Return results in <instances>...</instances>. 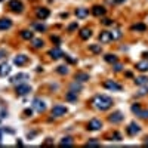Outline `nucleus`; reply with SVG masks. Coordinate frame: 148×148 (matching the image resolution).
<instances>
[{
  "label": "nucleus",
  "instance_id": "f257e3e1",
  "mask_svg": "<svg viewBox=\"0 0 148 148\" xmlns=\"http://www.w3.org/2000/svg\"><path fill=\"white\" fill-rule=\"evenodd\" d=\"M92 104L95 105V108H98L101 111H107L113 105V99L110 96H107V95H96L92 99Z\"/></svg>",
  "mask_w": 148,
  "mask_h": 148
},
{
  "label": "nucleus",
  "instance_id": "f03ea898",
  "mask_svg": "<svg viewBox=\"0 0 148 148\" xmlns=\"http://www.w3.org/2000/svg\"><path fill=\"white\" fill-rule=\"evenodd\" d=\"M31 92V86L27 84V83H21L16 86V93L19 95V96H24V95H27Z\"/></svg>",
  "mask_w": 148,
  "mask_h": 148
},
{
  "label": "nucleus",
  "instance_id": "7ed1b4c3",
  "mask_svg": "<svg viewBox=\"0 0 148 148\" xmlns=\"http://www.w3.org/2000/svg\"><path fill=\"white\" fill-rule=\"evenodd\" d=\"M9 9L13 11V12H22L24 5H22L21 0H11L9 2Z\"/></svg>",
  "mask_w": 148,
  "mask_h": 148
},
{
  "label": "nucleus",
  "instance_id": "20e7f679",
  "mask_svg": "<svg viewBox=\"0 0 148 148\" xmlns=\"http://www.w3.org/2000/svg\"><path fill=\"white\" fill-rule=\"evenodd\" d=\"M25 80H28V74L19 73V74H16V76L12 77V79H11V83H13V84H21V83H24Z\"/></svg>",
  "mask_w": 148,
  "mask_h": 148
},
{
  "label": "nucleus",
  "instance_id": "39448f33",
  "mask_svg": "<svg viewBox=\"0 0 148 148\" xmlns=\"http://www.w3.org/2000/svg\"><path fill=\"white\" fill-rule=\"evenodd\" d=\"M65 113H67V108L64 105H55L52 108V116L54 117H62L65 116Z\"/></svg>",
  "mask_w": 148,
  "mask_h": 148
},
{
  "label": "nucleus",
  "instance_id": "423d86ee",
  "mask_svg": "<svg viewBox=\"0 0 148 148\" xmlns=\"http://www.w3.org/2000/svg\"><path fill=\"white\" fill-rule=\"evenodd\" d=\"M132 113H135L136 116H139L141 119H148V110H142L139 105H132Z\"/></svg>",
  "mask_w": 148,
  "mask_h": 148
},
{
  "label": "nucleus",
  "instance_id": "0eeeda50",
  "mask_svg": "<svg viewBox=\"0 0 148 148\" xmlns=\"http://www.w3.org/2000/svg\"><path fill=\"white\" fill-rule=\"evenodd\" d=\"M33 108H34V110H36L37 113H43V111H45V110H46V104H45V102H43L42 99H39V98H36V99H34V101H33Z\"/></svg>",
  "mask_w": 148,
  "mask_h": 148
},
{
  "label": "nucleus",
  "instance_id": "6e6552de",
  "mask_svg": "<svg viewBox=\"0 0 148 148\" xmlns=\"http://www.w3.org/2000/svg\"><path fill=\"white\" fill-rule=\"evenodd\" d=\"M104 86H105L107 89H110V90H116V92H120L121 89V84H119V83H116L114 80H107L105 83H104Z\"/></svg>",
  "mask_w": 148,
  "mask_h": 148
},
{
  "label": "nucleus",
  "instance_id": "1a4fd4ad",
  "mask_svg": "<svg viewBox=\"0 0 148 148\" xmlns=\"http://www.w3.org/2000/svg\"><path fill=\"white\" fill-rule=\"evenodd\" d=\"M49 56H50L52 59H59V58H62V56H64V52L56 46V48H54V49H50V50H49Z\"/></svg>",
  "mask_w": 148,
  "mask_h": 148
},
{
  "label": "nucleus",
  "instance_id": "9d476101",
  "mask_svg": "<svg viewBox=\"0 0 148 148\" xmlns=\"http://www.w3.org/2000/svg\"><path fill=\"white\" fill-rule=\"evenodd\" d=\"M102 127V121L98 120V119H92L89 121V125H88V129L89 130H99Z\"/></svg>",
  "mask_w": 148,
  "mask_h": 148
},
{
  "label": "nucleus",
  "instance_id": "9b49d317",
  "mask_svg": "<svg viewBox=\"0 0 148 148\" xmlns=\"http://www.w3.org/2000/svg\"><path fill=\"white\" fill-rule=\"evenodd\" d=\"M36 15H37L39 19H46L48 16L50 15V12H49L48 7H39V9L36 11Z\"/></svg>",
  "mask_w": 148,
  "mask_h": 148
},
{
  "label": "nucleus",
  "instance_id": "f8f14e48",
  "mask_svg": "<svg viewBox=\"0 0 148 148\" xmlns=\"http://www.w3.org/2000/svg\"><path fill=\"white\" fill-rule=\"evenodd\" d=\"M123 119H125V116L121 114L120 111H116V113H113V114L110 116V121L111 123H120V121H123Z\"/></svg>",
  "mask_w": 148,
  "mask_h": 148
},
{
  "label": "nucleus",
  "instance_id": "ddd939ff",
  "mask_svg": "<svg viewBox=\"0 0 148 148\" xmlns=\"http://www.w3.org/2000/svg\"><path fill=\"white\" fill-rule=\"evenodd\" d=\"M105 12H107V9H105L104 6L96 5V6L92 7V13H93L95 16H104V15H105Z\"/></svg>",
  "mask_w": 148,
  "mask_h": 148
},
{
  "label": "nucleus",
  "instance_id": "4468645a",
  "mask_svg": "<svg viewBox=\"0 0 148 148\" xmlns=\"http://www.w3.org/2000/svg\"><path fill=\"white\" fill-rule=\"evenodd\" d=\"M141 132V127H139L136 123H130L129 126H127V133L130 135V136H135L136 133H139Z\"/></svg>",
  "mask_w": 148,
  "mask_h": 148
},
{
  "label": "nucleus",
  "instance_id": "2eb2a0df",
  "mask_svg": "<svg viewBox=\"0 0 148 148\" xmlns=\"http://www.w3.org/2000/svg\"><path fill=\"white\" fill-rule=\"evenodd\" d=\"M13 62L18 65V67H21V65H25L28 62V56H25V55H18V56H15V59H13Z\"/></svg>",
  "mask_w": 148,
  "mask_h": 148
},
{
  "label": "nucleus",
  "instance_id": "dca6fc26",
  "mask_svg": "<svg viewBox=\"0 0 148 148\" xmlns=\"http://www.w3.org/2000/svg\"><path fill=\"white\" fill-rule=\"evenodd\" d=\"M99 40H101V43H108V42H111V40H113L111 33H110V31H101Z\"/></svg>",
  "mask_w": 148,
  "mask_h": 148
},
{
  "label": "nucleus",
  "instance_id": "f3484780",
  "mask_svg": "<svg viewBox=\"0 0 148 148\" xmlns=\"http://www.w3.org/2000/svg\"><path fill=\"white\" fill-rule=\"evenodd\" d=\"M12 27V21L9 18H2L0 19V30H9Z\"/></svg>",
  "mask_w": 148,
  "mask_h": 148
},
{
  "label": "nucleus",
  "instance_id": "a211bd4d",
  "mask_svg": "<svg viewBox=\"0 0 148 148\" xmlns=\"http://www.w3.org/2000/svg\"><path fill=\"white\" fill-rule=\"evenodd\" d=\"M76 16L77 18H80V19H83V18H86L88 16V13H89V11L88 9H84V7H79V9H76Z\"/></svg>",
  "mask_w": 148,
  "mask_h": 148
},
{
  "label": "nucleus",
  "instance_id": "6ab92c4d",
  "mask_svg": "<svg viewBox=\"0 0 148 148\" xmlns=\"http://www.w3.org/2000/svg\"><path fill=\"white\" fill-rule=\"evenodd\" d=\"M11 73V65L9 64H0V76L5 77Z\"/></svg>",
  "mask_w": 148,
  "mask_h": 148
},
{
  "label": "nucleus",
  "instance_id": "aec40b11",
  "mask_svg": "<svg viewBox=\"0 0 148 148\" xmlns=\"http://www.w3.org/2000/svg\"><path fill=\"white\" fill-rule=\"evenodd\" d=\"M136 70H139V71H148V59H144L141 62H138Z\"/></svg>",
  "mask_w": 148,
  "mask_h": 148
},
{
  "label": "nucleus",
  "instance_id": "412c9836",
  "mask_svg": "<svg viewBox=\"0 0 148 148\" xmlns=\"http://www.w3.org/2000/svg\"><path fill=\"white\" fill-rule=\"evenodd\" d=\"M90 36H92V30H90V28H82V30H80V37H82L83 40H88Z\"/></svg>",
  "mask_w": 148,
  "mask_h": 148
},
{
  "label": "nucleus",
  "instance_id": "4be33fe9",
  "mask_svg": "<svg viewBox=\"0 0 148 148\" xmlns=\"http://www.w3.org/2000/svg\"><path fill=\"white\" fill-rule=\"evenodd\" d=\"M76 80L80 82V83H84V82L89 80V74H86V73H77L76 74Z\"/></svg>",
  "mask_w": 148,
  "mask_h": 148
},
{
  "label": "nucleus",
  "instance_id": "5701e85b",
  "mask_svg": "<svg viewBox=\"0 0 148 148\" xmlns=\"http://www.w3.org/2000/svg\"><path fill=\"white\" fill-rule=\"evenodd\" d=\"M21 37H22L24 40H33V39H34L33 33H31L30 30H22V31H21Z\"/></svg>",
  "mask_w": 148,
  "mask_h": 148
},
{
  "label": "nucleus",
  "instance_id": "b1692460",
  "mask_svg": "<svg viewBox=\"0 0 148 148\" xmlns=\"http://www.w3.org/2000/svg\"><path fill=\"white\" fill-rule=\"evenodd\" d=\"M132 31H145L147 30V25L145 24H142V22H139V24H135V25H132V28H130Z\"/></svg>",
  "mask_w": 148,
  "mask_h": 148
},
{
  "label": "nucleus",
  "instance_id": "393cba45",
  "mask_svg": "<svg viewBox=\"0 0 148 148\" xmlns=\"http://www.w3.org/2000/svg\"><path fill=\"white\" fill-rule=\"evenodd\" d=\"M65 99H67V101H70V102H74V101H77V92H74V90H70V92L65 95Z\"/></svg>",
  "mask_w": 148,
  "mask_h": 148
},
{
  "label": "nucleus",
  "instance_id": "a878e982",
  "mask_svg": "<svg viewBox=\"0 0 148 148\" xmlns=\"http://www.w3.org/2000/svg\"><path fill=\"white\" fill-rule=\"evenodd\" d=\"M70 90H74V92H80V90H82V84H80V82L74 80L71 84H70Z\"/></svg>",
  "mask_w": 148,
  "mask_h": 148
},
{
  "label": "nucleus",
  "instance_id": "bb28decb",
  "mask_svg": "<svg viewBox=\"0 0 148 148\" xmlns=\"http://www.w3.org/2000/svg\"><path fill=\"white\" fill-rule=\"evenodd\" d=\"M110 33H111V37H113V40H119V39H121V36H123V33H121L119 28L113 30V31H110Z\"/></svg>",
  "mask_w": 148,
  "mask_h": 148
},
{
  "label": "nucleus",
  "instance_id": "cd10ccee",
  "mask_svg": "<svg viewBox=\"0 0 148 148\" xmlns=\"http://www.w3.org/2000/svg\"><path fill=\"white\" fill-rule=\"evenodd\" d=\"M104 58H105V61H107L108 64H116V62H117V56L113 55V54H107Z\"/></svg>",
  "mask_w": 148,
  "mask_h": 148
},
{
  "label": "nucleus",
  "instance_id": "c85d7f7f",
  "mask_svg": "<svg viewBox=\"0 0 148 148\" xmlns=\"http://www.w3.org/2000/svg\"><path fill=\"white\" fill-rule=\"evenodd\" d=\"M135 82H136V84H139V86H145V84H148V77H144V76L136 77Z\"/></svg>",
  "mask_w": 148,
  "mask_h": 148
},
{
  "label": "nucleus",
  "instance_id": "c756f323",
  "mask_svg": "<svg viewBox=\"0 0 148 148\" xmlns=\"http://www.w3.org/2000/svg\"><path fill=\"white\" fill-rule=\"evenodd\" d=\"M89 50L92 52V54H101L102 48H101V45H90V46H89Z\"/></svg>",
  "mask_w": 148,
  "mask_h": 148
},
{
  "label": "nucleus",
  "instance_id": "7c9ffc66",
  "mask_svg": "<svg viewBox=\"0 0 148 148\" xmlns=\"http://www.w3.org/2000/svg\"><path fill=\"white\" fill-rule=\"evenodd\" d=\"M43 45H45V43H43V40H42V39H33V46L36 48V49L43 48Z\"/></svg>",
  "mask_w": 148,
  "mask_h": 148
},
{
  "label": "nucleus",
  "instance_id": "2f4dec72",
  "mask_svg": "<svg viewBox=\"0 0 148 148\" xmlns=\"http://www.w3.org/2000/svg\"><path fill=\"white\" fill-rule=\"evenodd\" d=\"M33 27L36 28L37 31H40V33H42V31H46V25H45V24H37V22H36V24H33Z\"/></svg>",
  "mask_w": 148,
  "mask_h": 148
},
{
  "label": "nucleus",
  "instance_id": "473e14b6",
  "mask_svg": "<svg viewBox=\"0 0 148 148\" xmlns=\"http://www.w3.org/2000/svg\"><path fill=\"white\" fill-rule=\"evenodd\" d=\"M56 71H58L59 74H67V73H68V67H67V65H59V67L56 68Z\"/></svg>",
  "mask_w": 148,
  "mask_h": 148
},
{
  "label": "nucleus",
  "instance_id": "72a5a7b5",
  "mask_svg": "<svg viewBox=\"0 0 148 148\" xmlns=\"http://www.w3.org/2000/svg\"><path fill=\"white\" fill-rule=\"evenodd\" d=\"M61 145H73V141H71V138H64L62 141H61Z\"/></svg>",
  "mask_w": 148,
  "mask_h": 148
},
{
  "label": "nucleus",
  "instance_id": "f704fd0d",
  "mask_svg": "<svg viewBox=\"0 0 148 148\" xmlns=\"http://www.w3.org/2000/svg\"><path fill=\"white\" fill-rule=\"evenodd\" d=\"M110 141H121V135H120L119 132H114V133H113V136H111Z\"/></svg>",
  "mask_w": 148,
  "mask_h": 148
},
{
  "label": "nucleus",
  "instance_id": "c9c22d12",
  "mask_svg": "<svg viewBox=\"0 0 148 148\" xmlns=\"http://www.w3.org/2000/svg\"><path fill=\"white\" fill-rule=\"evenodd\" d=\"M121 70H123V65L116 62V64H114V71H117V73H119V71H121Z\"/></svg>",
  "mask_w": 148,
  "mask_h": 148
},
{
  "label": "nucleus",
  "instance_id": "e433bc0d",
  "mask_svg": "<svg viewBox=\"0 0 148 148\" xmlns=\"http://www.w3.org/2000/svg\"><path fill=\"white\" fill-rule=\"evenodd\" d=\"M86 145H88V147H99V142H96V141H89Z\"/></svg>",
  "mask_w": 148,
  "mask_h": 148
},
{
  "label": "nucleus",
  "instance_id": "4c0bfd02",
  "mask_svg": "<svg viewBox=\"0 0 148 148\" xmlns=\"http://www.w3.org/2000/svg\"><path fill=\"white\" fill-rule=\"evenodd\" d=\"M24 116H25V117H31V116H33V111H31V110H25V111H24Z\"/></svg>",
  "mask_w": 148,
  "mask_h": 148
},
{
  "label": "nucleus",
  "instance_id": "58836bf2",
  "mask_svg": "<svg viewBox=\"0 0 148 148\" xmlns=\"http://www.w3.org/2000/svg\"><path fill=\"white\" fill-rule=\"evenodd\" d=\"M102 22L105 24V25H111V24H113V19H108V18H105V19H102Z\"/></svg>",
  "mask_w": 148,
  "mask_h": 148
},
{
  "label": "nucleus",
  "instance_id": "ea45409f",
  "mask_svg": "<svg viewBox=\"0 0 148 148\" xmlns=\"http://www.w3.org/2000/svg\"><path fill=\"white\" fill-rule=\"evenodd\" d=\"M3 58H6V50L0 49V59H3Z\"/></svg>",
  "mask_w": 148,
  "mask_h": 148
},
{
  "label": "nucleus",
  "instance_id": "a19ab883",
  "mask_svg": "<svg viewBox=\"0 0 148 148\" xmlns=\"http://www.w3.org/2000/svg\"><path fill=\"white\" fill-rule=\"evenodd\" d=\"M76 28H77V22L71 24V25H70V27H68V30H70V31H73V30H76Z\"/></svg>",
  "mask_w": 148,
  "mask_h": 148
},
{
  "label": "nucleus",
  "instance_id": "79ce46f5",
  "mask_svg": "<svg viewBox=\"0 0 148 148\" xmlns=\"http://www.w3.org/2000/svg\"><path fill=\"white\" fill-rule=\"evenodd\" d=\"M50 40H52V42H55V43H59V42H61V39H59L58 36H52V39H50Z\"/></svg>",
  "mask_w": 148,
  "mask_h": 148
},
{
  "label": "nucleus",
  "instance_id": "37998d69",
  "mask_svg": "<svg viewBox=\"0 0 148 148\" xmlns=\"http://www.w3.org/2000/svg\"><path fill=\"white\" fill-rule=\"evenodd\" d=\"M65 58L68 59V62H70V64H74V62H76V59H73V58H70V56H67V55H65Z\"/></svg>",
  "mask_w": 148,
  "mask_h": 148
},
{
  "label": "nucleus",
  "instance_id": "c03bdc74",
  "mask_svg": "<svg viewBox=\"0 0 148 148\" xmlns=\"http://www.w3.org/2000/svg\"><path fill=\"white\" fill-rule=\"evenodd\" d=\"M139 93H141V95H145V93H148V89H147V88H142Z\"/></svg>",
  "mask_w": 148,
  "mask_h": 148
},
{
  "label": "nucleus",
  "instance_id": "a18cd8bd",
  "mask_svg": "<svg viewBox=\"0 0 148 148\" xmlns=\"http://www.w3.org/2000/svg\"><path fill=\"white\" fill-rule=\"evenodd\" d=\"M123 2H126V0H116V5L117 3H123Z\"/></svg>",
  "mask_w": 148,
  "mask_h": 148
},
{
  "label": "nucleus",
  "instance_id": "49530a36",
  "mask_svg": "<svg viewBox=\"0 0 148 148\" xmlns=\"http://www.w3.org/2000/svg\"><path fill=\"white\" fill-rule=\"evenodd\" d=\"M0 142H2V129H0Z\"/></svg>",
  "mask_w": 148,
  "mask_h": 148
},
{
  "label": "nucleus",
  "instance_id": "de8ad7c7",
  "mask_svg": "<svg viewBox=\"0 0 148 148\" xmlns=\"http://www.w3.org/2000/svg\"><path fill=\"white\" fill-rule=\"evenodd\" d=\"M144 56H145V58H148V54H144Z\"/></svg>",
  "mask_w": 148,
  "mask_h": 148
},
{
  "label": "nucleus",
  "instance_id": "09e8293b",
  "mask_svg": "<svg viewBox=\"0 0 148 148\" xmlns=\"http://www.w3.org/2000/svg\"><path fill=\"white\" fill-rule=\"evenodd\" d=\"M145 145H148V141H147V142H145Z\"/></svg>",
  "mask_w": 148,
  "mask_h": 148
},
{
  "label": "nucleus",
  "instance_id": "8fccbe9b",
  "mask_svg": "<svg viewBox=\"0 0 148 148\" xmlns=\"http://www.w3.org/2000/svg\"><path fill=\"white\" fill-rule=\"evenodd\" d=\"M0 2H3V0H0Z\"/></svg>",
  "mask_w": 148,
  "mask_h": 148
}]
</instances>
